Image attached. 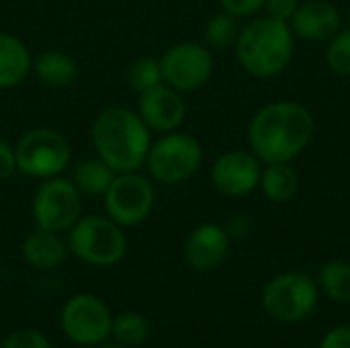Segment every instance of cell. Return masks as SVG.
<instances>
[{
    "label": "cell",
    "mask_w": 350,
    "mask_h": 348,
    "mask_svg": "<svg viewBox=\"0 0 350 348\" xmlns=\"http://www.w3.org/2000/svg\"><path fill=\"white\" fill-rule=\"evenodd\" d=\"M316 131L312 111L297 101H275L260 107L246 129L248 150L262 162H293L299 158Z\"/></svg>",
    "instance_id": "cell-1"
},
{
    "label": "cell",
    "mask_w": 350,
    "mask_h": 348,
    "mask_svg": "<svg viewBox=\"0 0 350 348\" xmlns=\"http://www.w3.org/2000/svg\"><path fill=\"white\" fill-rule=\"evenodd\" d=\"M96 156L119 172H135L146 166L152 146L150 127L137 111L127 107H109L96 115L90 129Z\"/></svg>",
    "instance_id": "cell-2"
},
{
    "label": "cell",
    "mask_w": 350,
    "mask_h": 348,
    "mask_svg": "<svg viewBox=\"0 0 350 348\" xmlns=\"http://www.w3.org/2000/svg\"><path fill=\"white\" fill-rule=\"evenodd\" d=\"M240 68L260 80L283 74L295 53V35L289 23L256 14L240 27L234 43Z\"/></svg>",
    "instance_id": "cell-3"
},
{
    "label": "cell",
    "mask_w": 350,
    "mask_h": 348,
    "mask_svg": "<svg viewBox=\"0 0 350 348\" xmlns=\"http://www.w3.org/2000/svg\"><path fill=\"white\" fill-rule=\"evenodd\" d=\"M68 250L84 265L109 269L127 254V236L107 215H82L68 230Z\"/></svg>",
    "instance_id": "cell-4"
},
{
    "label": "cell",
    "mask_w": 350,
    "mask_h": 348,
    "mask_svg": "<svg viewBox=\"0 0 350 348\" xmlns=\"http://www.w3.org/2000/svg\"><path fill=\"white\" fill-rule=\"evenodd\" d=\"M203 164V146L201 142L185 133L180 129L162 133L156 142H152L146 166L150 178L166 185L176 187L193 178Z\"/></svg>",
    "instance_id": "cell-5"
},
{
    "label": "cell",
    "mask_w": 350,
    "mask_h": 348,
    "mask_svg": "<svg viewBox=\"0 0 350 348\" xmlns=\"http://www.w3.org/2000/svg\"><path fill=\"white\" fill-rule=\"evenodd\" d=\"M320 302V287L310 275L289 271L273 277L262 287L260 304L269 318L279 324H299L314 314Z\"/></svg>",
    "instance_id": "cell-6"
},
{
    "label": "cell",
    "mask_w": 350,
    "mask_h": 348,
    "mask_svg": "<svg viewBox=\"0 0 350 348\" xmlns=\"http://www.w3.org/2000/svg\"><path fill=\"white\" fill-rule=\"evenodd\" d=\"M16 170L31 178H53L70 166L72 146L64 133L49 127H37L25 131L16 146Z\"/></svg>",
    "instance_id": "cell-7"
},
{
    "label": "cell",
    "mask_w": 350,
    "mask_h": 348,
    "mask_svg": "<svg viewBox=\"0 0 350 348\" xmlns=\"http://www.w3.org/2000/svg\"><path fill=\"white\" fill-rule=\"evenodd\" d=\"M103 199L107 217H111L121 228H135L152 215L156 205V191L152 180L139 170L119 172Z\"/></svg>",
    "instance_id": "cell-8"
},
{
    "label": "cell",
    "mask_w": 350,
    "mask_h": 348,
    "mask_svg": "<svg viewBox=\"0 0 350 348\" xmlns=\"http://www.w3.org/2000/svg\"><path fill=\"white\" fill-rule=\"evenodd\" d=\"M31 213L35 228L68 234V230L82 217V193L70 178H45L33 195Z\"/></svg>",
    "instance_id": "cell-9"
},
{
    "label": "cell",
    "mask_w": 350,
    "mask_h": 348,
    "mask_svg": "<svg viewBox=\"0 0 350 348\" xmlns=\"http://www.w3.org/2000/svg\"><path fill=\"white\" fill-rule=\"evenodd\" d=\"M59 326L70 343L78 347H98L111 338L113 314L100 297L78 293L64 304Z\"/></svg>",
    "instance_id": "cell-10"
},
{
    "label": "cell",
    "mask_w": 350,
    "mask_h": 348,
    "mask_svg": "<svg viewBox=\"0 0 350 348\" xmlns=\"http://www.w3.org/2000/svg\"><path fill=\"white\" fill-rule=\"evenodd\" d=\"M160 68L164 84L178 92H195L211 80L215 62L205 43L178 41L162 53Z\"/></svg>",
    "instance_id": "cell-11"
},
{
    "label": "cell",
    "mask_w": 350,
    "mask_h": 348,
    "mask_svg": "<svg viewBox=\"0 0 350 348\" xmlns=\"http://www.w3.org/2000/svg\"><path fill=\"white\" fill-rule=\"evenodd\" d=\"M262 162L250 150H230L211 166L213 189L230 199L248 197L258 189Z\"/></svg>",
    "instance_id": "cell-12"
},
{
    "label": "cell",
    "mask_w": 350,
    "mask_h": 348,
    "mask_svg": "<svg viewBox=\"0 0 350 348\" xmlns=\"http://www.w3.org/2000/svg\"><path fill=\"white\" fill-rule=\"evenodd\" d=\"M137 115L150 127V131L170 133L180 129L187 117V103L183 98V92L174 90L168 84H160L139 94Z\"/></svg>",
    "instance_id": "cell-13"
},
{
    "label": "cell",
    "mask_w": 350,
    "mask_h": 348,
    "mask_svg": "<svg viewBox=\"0 0 350 348\" xmlns=\"http://www.w3.org/2000/svg\"><path fill=\"white\" fill-rule=\"evenodd\" d=\"M232 238L219 224L197 226L185 242V260L193 271L209 273L224 265L230 254Z\"/></svg>",
    "instance_id": "cell-14"
},
{
    "label": "cell",
    "mask_w": 350,
    "mask_h": 348,
    "mask_svg": "<svg viewBox=\"0 0 350 348\" xmlns=\"http://www.w3.org/2000/svg\"><path fill=\"white\" fill-rule=\"evenodd\" d=\"M289 27L295 39L324 43L342 29V12L330 0H301Z\"/></svg>",
    "instance_id": "cell-15"
},
{
    "label": "cell",
    "mask_w": 350,
    "mask_h": 348,
    "mask_svg": "<svg viewBox=\"0 0 350 348\" xmlns=\"http://www.w3.org/2000/svg\"><path fill=\"white\" fill-rule=\"evenodd\" d=\"M68 242L57 232L35 228L23 242V258L35 271H53L68 256Z\"/></svg>",
    "instance_id": "cell-16"
},
{
    "label": "cell",
    "mask_w": 350,
    "mask_h": 348,
    "mask_svg": "<svg viewBox=\"0 0 350 348\" xmlns=\"http://www.w3.org/2000/svg\"><path fill=\"white\" fill-rule=\"evenodd\" d=\"M33 70V57L23 39L0 33V90L16 88Z\"/></svg>",
    "instance_id": "cell-17"
},
{
    "label": "cell",
    "mask_w": 350,
    "mask_h": 348,
    "mask_svg": "<svg viewBox=\"0 0 350 348\" xmlns=\"http://www.w3.org/2000/svg\"><path fill=\"white\" fill-rule=\"evenodd\" d=\"M31 72L37 76V80L43 86L59 90V88H68L76 82L78 64L70 53H66L62 49H47V51H41L33 59Z\"/></svg>",
    "instance_id": "cell-18"
},
{
    "label": "cell",
    "mask_w": 350,
    "mask_h": 348,
    "mask_svg": "<svg viewBox=\"0 0 350 348\" xmlns=\"http://www.w3.org/2000/svg\"><path fill=\"white\" fill-rule=\"evenodd\" d=\"M258 189L271 203H289L299 191V174L291 162L262 164Z\"/></svg>",
    "instance_id": "cell-19"
},
{
    "label": "cell",
    "mask_w": 350,
    "mask_h": 348,
    "mask_svg": "<svg viewBox=\"0 0 350 348\" xmlns=\"http://www.w3.org/2000/svg\"><path fill=\"white\" fill-rule=\"evenodd\" d=\"M115 176H117V172L111 166H107L98 156H94V158H86V160L78 162L72 168L70 180L82 193V197L84 195L86 197H103Z\"/></svg>",
    "instance_id": "cell-20"
},
{
    "label": "cell",
    "mask_w": 350,
    "mask_h": 348,
    "mask_svg": "<svg viewBox=\"0 0 350 348\" xmlns=\"http://www.w3.org/2000/svg\"><path fill=\"white\" fill-rule=\"evenodd\" d=\"M318 287L328 299L350 304V263L340 258L326 260L318 273Z\"/></svg>",
    "instance_id": "cell-21"
},
{
    "label": "cell",
    "mask_w": 350,
    "mask_h": 348,
    "mask_svg": "<svg viewBox=\"0 0 350 348\" xmlns=\"http://www.w3.org/2000/svg\"><path fill=\"white\" fill-rule=\"evenodd\" d=\"M150 324L148 318L139 312H123L113 318L111 338L123 347H139L148 340Z\"/></svg>",
    "instance_id": "cell-22"
},
{
    "label": "cell",
    "mask_w": 350,
    "mask_h": 348,
    "mask_svg": "<svg viewBox=\"0 0 350 348\" xmlns=\"http://www.w3.org/2000/svg\"><path fill=\"white\" fill-rule=\"evenodd\" d=\"M238 33H240V18H236L234 14L226 12V10L211 14L205 23V29H203L205 45L209 49L234 47Z\"/></svg>",
    "instance_id": "cell-23"
},
{
    "label": "cell",
    "mask_w": 350,
    "mask_h": 348,
    "mask_svg": "<svg viewBox=\"0 0 350 348\" xmlns=\"http://www.w3.org/2000/svg\"><path fill=\"white\" fill-rule=\"evenodd\" d=\"M160 84H164L160 59H156V57H139L127 68V86L133 92L142 94V92H148V90L160 86Z\"/></svg>",
    "instance_id": "cell-24"
},
{
    "label": "cell",
    "mask_w": 350,
    "mask_h": 348,
    "mask_svg": "<svg viewBox=\"0 0 350 348\" xmlns=\"http://www.w3.org/2000/svg\"><path fill=\"white\" fill-rule=\"evenodd\" d=\"M326 66L336 76H350V27L340 29L332 39L326 41Z\"/></svg>",
    "instance_id": "cell-25"
},
{
    "label": "cell",
    "mask_w": 350,
    "mask_h": 348,
    "mask_svg": "<svg viewBox=\"0 0 350 348\" xmlns=\"http://www.w3.org/2000/svg\"><path fill=\"white\" fill-rule=\"evenodd\" d=\"M0 348H53L49 338L39 332V330H31V328H23V330H14L10 332Z\"/></svg>",
    "instance_id": "cell-26"
},
{
    "label": "cell",
    "mask_w": 350,
    "mask_h": 348,
    "mask_svg": "<svg viewBox=\"0 0 350 348\" xmlns=\"http://www.w3.org/2000/svg\"><path fill=\"white\" fill-rule=\"evenodd\" d=\"M221 10L234 14L236 18H252L265 10L267 0H217Z\"/></svg>",
    "instance_id": "cell-27"
},
{
    "label": "cell",
    "mask_w": 350,
    "mask_h": 348,
    "mask_svg": "<svg viewBox=\"0 0 350 348\" xmlns=\"http://www.w3.org/2000/svg\"><path fill=\"white\" fill-rule=\"evenodd\" d=\"M299 4H301V0H267L265 14H269L271 18L283 21V23H291Z\"/></svg>",
    "instance_id": "cell-28"
},
{
    "label": "cell",
    "mask_w": 350,
    "mask_h": 348,
    "mask_svg": "<svg viewBox=\"0 0 350 348\" xmlns=\"http://www.w3.org/2000/svg\"><path fill=\"white\" fill-rule=\"evenodd\" d=\"M16 172V154L14 146H10L6 139H0V180L10 178Z\"/></svg>",
    "instance_id": "cell-29"
},
{
    "label": "cell",
    "mask_w": 350,
    "mask_h": 348,
    "mask_svg": "<svg viewBox=\"0 0 350 348\" xmlns=\"http://www.w3.org/2000/svg\"><path fill=\"white\" fill-rule=\"evenodd\" d=\"M320 348H350V326H334L320 343Z\"/></svg>",
    "instance_id": "cell-30"
},
{
    "label": "cell",
    "mask_w": 350,
    "mask_h": 348,
    "mask_svg": "<svg viewBox=\"0 0 350 348\" xmlns=\"http://www.w3.org/2000/svg\"><path fill=\"white\" fill-rule=\"evenodd\" d=\"M224 228L232 240H244L252 232V219L248 215H234L232 219H228Z\"/></svg>",
    "instance_id": "cell-31"
},
{
    "label": "cell",
    "mask_w": 350,
    "mask_h": 348,
    "mask_svg": "<svg viewBox=\"0 0 350 348\" xmlns=\"http://www.w3.org/2000/svg\"><path fill=\"white\" fill-rule=\"evenodd\" d=\"M92 348H127V347H123V345H119V343H103V345H98V347H92Z\"/></svg>",
    "instance_id": "cell-32"
}]
</instances>
